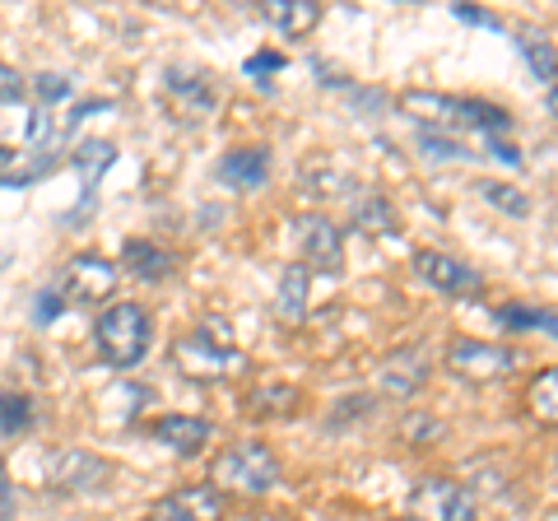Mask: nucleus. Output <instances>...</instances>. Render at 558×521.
<instances>
[{
	"instance_id": "1",
	"label": "nucleus",
	"mask_w": 558,
	"mask_h": 521,
	"mask_svg": "<svg viewBox=\"0 0 558 521\" xmlns=\"http://www.w3.org/2000/svg\"><path fill=\"white\" fill-rule=\"evenodd\" d=\"M279 480V457L266 443H233L219 451L209 465V484L219 494H242V498H266Z\"/></svg>"
},
{
	"instance_id": "2",
	"label": "nucleus",
	"mask_w": 558,
	"mask_h": 521,
	"mask_svg": "<svg viewBox=\"0 0 558 521\" xmlns=\"http://www.w3.org/2000/svg\"><path fill=\"white\" fill-rule=\"evenodd\" d=\"M149 340H154V326L140 303H112L94 326L98 359L112 363V368H135V363L149 354Z\"/></svg>"
},
{
	"instance_id": "3",
	"label": "nucleus",
	"mask_w": 558,
	"mask_h": 521,
	"mask_svg": "<svg viewBox=\"0 0 558 521\" xmlns=\"http://www.w3.org/2000/svg\"><path fill=\"white\" fill-rule=\"evenodd\" d=\"M447 373L461 381H475V387H488V381H502L517 373V350L498 340H475V336H457L447 344Z\"/></svg>"
},
{
	"instance_id": "4",
	"label": "nucleus",
	"mask_w": 558,
	"mask_h": 521,
	"mask_svg": "<svg viewBox=\"0 0 558 521\" xmlns=\"http://www.w3.org/2000/svg\"><path fill=\"white\" fill-rule=\"evenodd\" d=\"M172 363H178V373L191 377V381H219V377H238L247 373V359H242L229 336L209 340V331H196V336H182L172 344Z\"/></svg>"
},
{
	"instance_id": "5",
	"label": "nucleus",
	"mask_w": 558,
	"mask_h": 521,
	"mask_svg": "<svg viewBox=\"0 0 558 521\" xmlns=\"http://www.w3.org/2000/svg\"><path fill=\"white\" fill-rule=\"evenodd\" d=\"M410 521H475V494L451 475H424L410 489Z\"/></svg>"
},
{
	"instance_id": "6",
	"label": "nucleus",
	"mask_w": 558,
	"mask_h": 521,
	"mask_svg": "<svg viewBox=\"0 0 558 521\" xmlns=\"http://www.w3.org/2000/svg\"><path fill=\"white\" fill-rule=\"evenodd\" d=\"M293 242H299V256H303L307 270H322V275H340L344 270V238L336 229V219L299 215L293 219Z\"/></svg>"
},
{
	"instance_id": "7",
	"label": "nucleus",
	"mask_w": 558,
	"mask_h": 521,
	"mask_svg": "<svg viewBox=\"0 0 558 521\" xmlns=\"http://www.w3.org/2000/svg\"><path fill=\"white\" fill-rule=\"evenodd\" d=\"M396 108L414 117L418 126H428V135H457V131H470L465 121V98H451V94H438V89H405L396 98Z\"/></svg>"
},
{
	"instance_id": "8",
	"label": "nucleus",
	"mask_w": 558,
	"mask_h": 521,
	"mask_svg": "<svg viewBox=\"0 0 558 521\" xmlns=\"http://www.w3.org/2000/svg\"><path fill=\"white\" fill-rule=\"evenodd\" d=\"M108 475H112V465L80 447H61L47 457V480H51V489H61V494H89L98 484H108Z\"/></svg>"
},
{
	"instance_id": "9",
	"label": "nucleus",
	"mask_w": 558,
	"mask_h": 521,
	"mask_svg": "<svg viewBox=\"0 0 558 521\" xmlns=\"http://www.w3.org/2000/svg\"><path fill=\"white\" fill-rule=\"evenodd\" d=\"M112 289H117V266L98 252H80L61 275V293L75 303H102L112 299Z\"/></svg>"
},
{
	"instance_id": "10",
	"label": "nucleus",
	"mask_w": 558,
	"mask_h": 521,
	"mask_svg": "<svg viewBox=\"0 0 558 521\" xmlns=\"http://www.w3.org/2000/svg\"><path fill=\"white\" fill-rule=\"evenodd\" d=\"M414 266L418 275L438 289V293H457V299H475V293L484 289V275L475 266H465L461 256H451V252H418L414 256Z\"/></svg>"
},
{
	"instance_id": "11",
	"label": "nucleus",
	"mask_w": 558,
	"mask_h": 521,
	"mask_svg": "<svg viewBox=\"0 0 558 521\" xmlns=\"http://www.w3.org/2000/svg\"><path fill=\"white\" fill-rule=\"evenodd\" d=\"M223 494L215 484H186L154 502V521H223Z\"/></svg>"
},
{
	"instance_id": "12",
	"label": "nucleus",
	"mask_w": 558,
	"mask_h": 521,
	"mask_svg": "<svg viewBox=\"0 0 558 521\" xmlns=\"http://www.w3.org/2000/svg\"><path fill=\"white\" fill-rule=\"evenodd\" d=\"M428 373H433V359L418 350V344H405V350H396L387 363L377 368V387L387 396H400V401H410L428 387Z\"/></svg>"
},
{
	"instance_id": "13",
	"label": "nucleus",
	"mask_w": 558,
	"mask_h": 521,
	"mask_svg": "<svg viewBox=\"0 0 558 521\" xmlns=\"http://www.w3.org/2000/svg\"><path fill=\"white\" fill-rule=\"evenodd\" d=\"M260 20L284 38H307L322 24V5L317 0H260Z\"/></svg>"
},
{
	"instance_id": "14",
	"label": "nucleus",
	"mask_w": 558,
	"mask_h": 521,
	"mask_svg": "<svg viewBox=\"0 0 558 521\" xmlns=\"http://www.w3.org/2000/svg\"><path fill=\"white\" fill-rule=\"evenodd\" d=\"M247 414L252 420H293L303 410V391L293 381H260V387L247 391Z\"/></svg>"
},
{
	"instance_id": "15",
	"label": "nucleus",
	"mask_w": 558,
	"mask_h": 521,
	"mask_svg": "<svg viewBox=\"0 0 558 521\" xmlns=\"http://www.w3.org/2000/svg\"><path fill=\"white\" fill-rule=\"evenodd\" d=\"M209 420L201 414H163L159 424H154V438L168 443V451H178V457H201V447L209 443Z\"/></svg>"
},
{
	"instance_id": "16",
	"label": "nucleus",
	"mask_w": 558,
	"mask_h": 521,
	"mask_svg": "<svg viewBox=\"0 0 558 521\" xmlns=\"http://www.w3.org/2000/svg\"><path fill=\"white\" fill-rule=\"evenodd\" d=\"M349 223L368 238H396L400 233V219L381 191H359V196L349 201Z\"/></svg>"
},
{
	"instance_id": "17",
	"label": "nucleus",
	"mask_w": 558,
	"mask_h": 521,
	"mask_svg": "<svg viewBox=\"0 0 558 521\" xmlns=\"http://www.w3.org/2000/svg\"><path fill=\"white\" fill-rule=\"evenodd\" d=\"M219 178L229 182V186H238V191H256V186H266V178H270V149H266V145H247V149L223 154Z\"/></svg>"
},
{
	"instance_id": "18",
	"label": "nucleus",
	"mask_w": 558,
	"mask_h": 521,
	"mask_svg": "<svg viewBox=\"0 0 558 521\" xmlns=\"http://www.w3.org/2000/svg\"><path fill=\"white\" fill-rule=\"evenodd\" d=\"M307 289H312V270L303 266V260L284 266V275H279V293H275V317L289 322V326L307 322Z\"/></svg>"
},
{
	"instance_id": "19",
	"label": "nucleus",
	"mask_w": 558,
	"mask_h": 521,
	"mask_svg": "<svg viewBox=\"0 0 558 521\" xmlns=\"http://www.w3.org/2000/svg\"><path fill=\"white\" fill-rule=\"evenodd\" d=\"M163 89L182 108V117H205L215 108V89H209V75H201V71H168Z\"/></svg>"
},
{
	"instance_id": "20",
	"label": "nucleus",
	"mask_w": 558,
	"mask_h": 521,
	"mask_svg": "<svg viewBox=\"0 0 558 521\" xmlns=\"http://www.w3.org/2000/svg\"><path fill=\"white\" fill-rule=\"evenodd\" d=\"M121 260H126L131 275H140V280H149V284H159L172 275V252L159 247V242H149V238H126Z\"/></svg>"
},
{
	"instance_id": "21",
	"label": "nucleus",
	"mask_w": 558,
	"mask_h": 521,
	"mask_svg": "<svg viewBox=\"0 0 558 521\" xmlns=\"http://www.w3.org/2000/svg\"><path fill=\"white\" fill-rule=\"evenodd\" d=\"M517 47H521V57H526V65L535 71V80L558 84V47L549 43V33H539L535 24H521L517 28Z\"/></svg>"
},
{
	"instance_id": "22",
	"label": "nucleus",
	"mask_w": 558,
	"mask_h": 521,
	"mask_svg": "<svg viewBox=\"0 0 558 521\" xmlns=\"http://www.w3.org/2000/svg\"><path fill=\"white\" fill-rule=\"evenodd\" d=\"M526 410L535 424L558 428V368H539L526 387Z\"/></svg>"
},
{
	"instance_id": "23",
	"label": "nucleus",
	"mask_w": 558,
	"mask_h": 521,
	"mask_svg": "<svg viewBox=\"0 0 558 521\" xmlns=\"http://www.w3.org/2000/svg\"><path fill=\"white\" fill-rule=\"evenodd\" d=\"M498 322L512 326V331H549V336H558V312H545V307L508 303V307H498Z\"/></svg>"
},
{
	"instance_id": "24",
	"label": "nucleus",
	"mask_w": 558,
	"mask_h": 521,
	"mask_svg": "<svg viewBox=\"0 0 558 521\" xmlns=\"http://www.w3.org/2000/svg\"><path fill=\"white\" fill-rule=\"evenodd\" d=\"M112 159H117V149H112L108 141H89V145L75 154V168H80L84 191H89V196H94V186H98V178H102V168H108ZM89 196H84V201H89Z\"/></svg>"
},
{
	"instance_id": "25",
	"label": "nucleus",
	"mask_w": 558,
	"mask_h": 521,
	"mask_svg": "<svg viewBox=\"0 0 558 521\" xmlns=\"http://www.w3.org/2000/svg\"><path fill=\"white\" fill-rule=\"evenodd\" d=\"M480 196L494 205V210L512 215V219H526V215H531V201L521 196L517 186H508V182H480Z\"/></svg>"
},
{
	"instance_id": "26",
	"label": "nucleus",
	"mask_w": 558,
	"mask_h": 521,
	"mask_svg": "<svg viewBox=\"0 0 558 521\" xmlns=\"http://www.w3.org/2000/svg\"><path fill=\"white\" fill-rule=\"evenodd\" d=\"M465 121H470V126H480V131H488V135L512 131V112L494 108V102H480V98H465Z\"/></svg>"
},
{
	"instance_id": "27",
	"label": "nucleus",
	"mask_w": 558,
	"mask_h": 521,
	"mask_svg": "<svg viewBox=\"0 0 558 521\" xmlns=\"http://www.w3.org/2000/svg\"><path fill=\"white\" fill-rule=\"evenodd\" d=\"M28 424H33V401L28 396H14V391L0 396V433H24Z\"/></svg>"
},
{
	"instance_id": "28",
	"label": "nucleus",
	"mask_w": 558,
	"mask_h": 521,
	"mask_svg": "<svg viewBox=\"0 0 558 521\" xmlns=\"http://www.w3.org/2000/svg\"><path fill=\"white\" fill-rule=\"evenodd\" d=\"M70 89H75V84H70L65 75H38V80H33V94H38L43 102H65L70 98Z\"/></svg>"
},
{
	"instance_id": "29",
	"label": "nucleus",
	"mask_w": 558,
	"mask_h": 521,
	"mask_svg": "<svg viewBox=\"0 0 558 521\" xmlns=\"http://www.w3.org/2000/svg\"><path fill=\"white\" fill-rule=\"evenodd\" d=\"M418 149L424 154H433V159H465L470 149H461V145H451V141H442V135H418Z\"/></svg>"
},
{
	"instance_id": "30",
	"label": "nucleus",
	"mask_w": 558,
	"mask_h": 521,
	"mask_svg": "<svg viewBox=\"0 0 558 521\" xmlns=\"http://www.w3.org/2000/svg\"><path fill=\"white\" fill-rule=\"evenodd\" d=\"M24 89H28L24 75L14 71V65H0V102H20V98H24Z\"/></svg>"
},
{
	"instance_id": "31",
	"label": "nucleus",
	"mask_w": 558,
	"mask_h": 521,
	"mask_svg": "<svg viewBox=\"0 0 558 521\" xmlns=\"http://www.w3.org/2000/svg\"><path fill=\"white\" fill-rule=\"evenodd\" d=\"M270 71H284V57H279V51H256V57L247 61V75H270Z\"/></svg>"
},
{
	"instance_id": "32",
	"label": "nucleus",
	"mask_w": 558,
	"mask_h": 521,
	"mask_svg": "<svg viewBox=\"0 0 558 521\" xmlns=\"http://www.w3.org/2000/svg\"><path fill=\"white\" fill-rule=\"evenodd\" d=\"M47 131H51V117L38 108V112L28 117V145H43V141H47Z\"/></svg>"
},
{
	"instance_id": "33",
	"label": "nucleus",
	"mask_w": 558,
	"mask_h": 521,
	"mask_svg": "<svg viewBox=\"0 0 558 521\" xmlns=\"http://www.w3.org/2000/svg\"><path fill=\"white\" fill-rule=\"evenodd\" d=\"M488 149H494V159H508L512 168L521 163V154H517V149H512L508 141H502V135H488Z\"/></svg>"
},
{
	"instance_id": "34",
	"label": "nucleus",
	"mask_w": 558,
	"mask_h": 521,
	"mask_svg": "<svg viewBox=\"0 0 558 521\" xmlns=\"http://www.w3.org/2000/svg\"><path fill=\"white\" fill-rule=\"evenodd\" d=\"M38 303H43V307H38V322H47L51 312H61V307H65V303H61V293H43Z\"/></svg>"
},
{
	"instance_id": "35",
	"label": "nucleus",
	"mask_w": 558,
	"mask_h": 521,
	"mask_svg": "<svg viewBox=\"0 0 558 521\" xmlns=\"http://www.w3.org/2000/svg\"><path fill=\"white\" fill-rule=\"evenodd\" d=\"M549 117H558V84H549Z\"/></svg>"
},
{
	"instance_id": "36",
	"label": "nucleus",
	"mask_w": 558,
	"mask_h": 521,
	"mask_svg": "<svg viewBox=\"0 0 558 521\" xmlns=\"http://www.w3.org/2000/svg\"><path fill=\"white\" fill-rule=\"evenodd\" d=\"M14 159H20V154H14V149H5V145H0V168H5V163H14Z\"/></svg>"
},
{
	"instance_id": "37",
	"label": "nucleus",
	"mask_w": 558,
	"mask_h": 521,
	"mask_svg": "<svg viewBox=\"0 0 558 521\" xmlns=\"http://www.w3.org/2000/svg\"><path fill=\"white\" fill-rule=\"evenodd\" d=\"M387 521H410V517H387Z\"/></svg>"
},
{
	"instance_id": "38",
	"label": "nucleus",
	"mask_w": 558,
	"mask_h": 521,
	"mask_svg": "<svg viewBox=\"0 0 558 521\" xmlns=\"http://www.w3.org/2000/svg\"><path fill=\"white\" fill-rule=\"evenodd\" d=\"M135 521H154V517H135Z\"/></svg>"
}]
</instances>
